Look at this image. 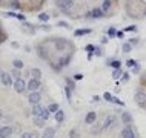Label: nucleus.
<instances>
[{"mask_svg": "<svg viewBox=\"0 0 146 138\" xmlns=\"http://www.w3.org/2000/svg\"><path fill=\"white\" fill-rule=\"evenodd\" d=\"M54 49L58 52H65V51H74V45L66 38H54L52 40Z\"/></svg>", "mask_w": 146, "mask_h": 138, "instance_id": "f257e3e1", "label": "nucleus"}, {"mask_svg": "<svg viewBox=\"0 0 146 138\" xmlns=\"http://www.w3.org/2000/svg\"><path fill=\"white\" fill-rule=\"evenodd\" d=\"M40 100H42V95H40V92H29V95H28V103L29 104H40Z\"/></svg>", "mask_w": 146, "mask_h": 138, "instance_id": "6e6552de", "label": "nucleus"}, {"mask_svg": "<svg viewBox=\"0 0 146 138\" xmlns=\"http://www.w3.org/2000/svg\"><path fill=\"white\" fill-rule=\"evenodd\" d=\"M129 43H131L132 46H137V45H139V38H131V40H129Z\"/></svg>", "mask_w": 146, "mask_h": 138, "instance_id": "8fccbe9b", "label": "nucleus"}, {"mask_svg": "<svg viewBox=\"0 0 146 138\" xmlns=\"http://www.w3.org/2000/svg\"><path fill=\"white\" fill-rule=\"evenodd\" d=\"M121 51H123V52H126V54H128V52H131V51H132V45H131L129 42L123 43V45H121Z\"/></svg>", "mask_w": 146, "mask_h": 138, "instance_id": "c85d7f7f", "label": "nucleus"}, {"mask_svg": "<svg viewBox=\"0 0 146 138\" xmlns=\"http://www.w3.org/2000/svg\"><path fill=\"white\" fill-rule=\"evenodd\" d=\"M0 31H2V29H0Z\"/></svg>", "mask_w": 146, "mask_h": 138, "instance_id": "680f3d73", "label": "nucleus"}, {"mask_svg": "<svg viewBox=\"0 0 146 138\" xmlns=\"http://www.w3.org/2000/svg\"><path fill=\"white\" fill-rule=\"evenodd\" d=\"M51 117V112H49V109L48 108H43L42 109V115H40V118H42V120H48V118Z\"/></svg>", "mask_w": 146, "mask_h": 138, "instance_id": "cd10ccee", "label": "nucleus"}, {"mask_svg": "<svg viewBox=\"0 0 146 138\" xmlns=\"http://www.w3.org/2000/svg\"><path fill=\"white\" fill-rule=\"evenodd\" d=\"M135 65H139V61H137V60H128V61H126V66H128V68H131V69Z\"/></svg>", "mask_w": 146, "mask_h": 138, "instance_id": "58836bf2", "label": "nucleus"}, {"mask_svg": "<svg viewBox=\"0 0 146 138\" xmlns=\"http://www.w3.org/2000/svg\"><path fill=\"white\" fill-rule=\"evenodd\" d=\"M112 98H114L112 94H109V92H105L103 94V100L105 101H112Z\"/></svg>", "mask_w": 146, "mask_h": 138, "instance_id": "4c0bfd02", "label": "nucleus"}, {"mask_svg": "<svg viewBox=\"0 0 146 138\" xmlns=\"http://www.w3.org/2000/svg\"><path fill=\"white\" fill-rule=\"evenodd\" d=\"M43 2H45V0H29V3L31 5H33V8L35 11H38L42 8V5H43Z\"/></svg>", "mask_w": 146, "mask_h": 138, "instance_id": "412c9836", "label": "nucleus"}, {"mask_svg": "<svg viewBox=\"0 0 146 138\" xmlns=\"http://www.w3.org/2000/svg\"><path fill=\"white\" fill-rule=\"evenodd\" d=\"M65 81H66V86H69L71 89H74V88H76V83H74V80H72V78L66 77V78H65Z\"/></svg>", "mask_w": 146, "mask_h": 138, "instance_id": "473e14b6", "label": "nucleus"}, {"mask_svg": "<svg viewBox=\"0 0 146 138\" xmlns=\"http://www.w3.org/2000/svg\"><path fill=\"white\" fill-rule=\"evenodd\" d=\"M125 31H126V32H132V31L135 32V31H137V26H135V25H131V26L125 28Z\"/></svg>", "mask_w": 146, "mask_h": 138, "instance_id": "79ce46f5", "label": "nucleus"}, {"mask_svg": "<svg viewBox=\"0 0 146 138\" xmlns=\"http://www.w3.org/2000/svg\"><path fill=\"white\" fill-rule=\"evenodd\" d=\"M139 72H140V65H135L132 68V74H139Z\"/></svg>", "mask_w": 146, "mask_h": 138, "instance_id": "09e8293b", "label": "nucleus"}, {"mask_svg": "<svg viewBox=\"0 0 146 138\" xmlns=\"http://www.w3.org/2000/svg\"><path fill=\"white\" fill-rule=\"evenodd\" d=\"M115 121H117L115 115H106V117H105V120H103V123H102V132L112 129V127H114V124H115Z\"/></svg>", "mask_w": 146, "mask_h": 138, "instance_id": "7ed1b4c3", "label": "nucleus"}, {"mask_svg": "<svg viewBox=\"0 0 146 138\" xmlns=\"http://www.w3.org/2000/svg\"><path fill=\"white\" fill-rule=\"evenodd\" d=\"M13 86H14V89H15V92H17V94H23L26 89H28V83L23 80V78H19V80H15Z\"/></svg>", "mask_w": 146, "mask_h": 138, "instance_id": "39448f33", "label": "nucleus"}, {"mask_svg": "<svg viewBox=\"0 0 146 138\" xmlns=\"http://www.w3.org/2000/svg\"><path fill=\"white\" fill-rule=\"evenodd\" d=\"M121 121H123L126 126L131 124V123H132V115H131L129 112H123V114H121Z\"/></svg>", "mask_w": 146, "mask_h": 138, "instance_id": "f3484780", "label": "nucleus"}, {"mask_svg": "<svg viewBox=\"0 0 146 138\" xmlns=\"http://www.w3.org/2000/svg\"><path fill=\"white\" fill-rule=\"evenodd\" d=\"M106 34H108L109 37H115V35H117V31H115V28H108V31H106Z\"/></svg>", "mask_w": 146, "mask_h": 138, "instance_id": "e433bc0d", "label": "nucleus"}, {"mask_svg": "<svg viewBox=\"0 0 146 138\" xmlns=\"http://www.w3.org/2000/svg\"><path fill=\"white\" fill-rule=\"evenodd\" d=\"M54 135H56V129L54 127H46L43 131V138H54Z\"/></svg>", "mask_w": 146, "mask_h": 138, "instance_id": "dca6fc26", "label": "nucleus"}, {"mask_svg": "<svg viewBox=\"0 0 146 138\" xmlns=\"http://www.w3.org/2000/svg\"><path fill=\"white\" fill-rule=\"evenodd\" d=\"M54 117H56V121H57L58 124H62L63 121H65V112H63L62 109H58L57 112L54 114Z\"/></svg>", "mask_w": 146, "mask_h": 138, "instance_id": "2eb2a0df", "label": "nucleus"}, {"mask_svg": "<svg viewBox=\"0 0 146 138\" xmlns=\"http://www.w3.org/2000/svg\"><path fill=\"white\" fill-rule=\"evenodd\" d=\"M121 75H123V72H121V69H114L112 71V78H115V80H118Z\"/></svg>", "mask_w": 146, "mask_h": 138, "instance_id": "2f4dec72", "label": "nucleus"}, {"mask_svg": "<svg viewBox=\"0 0 146 138\" xmlns=\"http://www.w3.org/2000/svg\"><path fill=\"white\" fill-rule=\"evenodd\" d=\"M72 55H74V51H69V52H66L65 55H60V58H58L57 65L60 66V68H65V66H68L69 61H71V58H72Z\"/></svg>", "mask_w": 146, "mask_h": 138, "instance_id": "423d86ee", "label": "nucleus"}, {"mask_svg": "<svg viewBox=\"0 0 146 138\" xmlns=\"http://www.w3.org/2000/svg\"><path fill=\"white\" fill-rule=\"evenodd\" d=\"M92 101H94V103H97V101H100V97H98V95H94V97H92Z\"/></svg>", "mask_w": 146, "mask_h": 138, "instance_id": "4d7b16f0", "label": "nucleus"}, {"mask_svg": "<svg viewBox=\"0 0 146 138\" xmlns=\"http://www.w3.org/2000/svg\"><path fill=\"white\" fill-rule=\"evenodd\" d=\"M35 51H37V55L42 58V60H49L48 51L45 49V46H43V45H37V46H35Z\"/></svg>", "mask_w": 146, "mask_h": 138, "instance_id": "f8f14e48", "label": "nucleus"}, {"mask_svg": "<svg viewBox=\"0 0 146 138\" xmlns=\"http://www.w3.org/2000/svg\"><path fill=\"white\" fill-rule=\"evenodd\" d=\"M115 37L123 38V37H125V31H117V35H115Z\"/></svg>", "mask_w": 146, "mask_h": 138, "instance_id": "603ef678", "label": "nucleus"}, {"mask_svg": "<svg viewBox=\"0 0 146 138\" xmlns=\"http://www.w3.org/2000/svg\"><path fill=\"white\" fill-rule=\"evenodd\" d=\"M86 34H91L89 28H86V29H76V31H74V35H76V37H82V35H86Z\"/></svg>", "mask_w": 146, "mask_h": 138, "instance_id": "5701e85b", "label": "nucleus"}, {"mask_svg": "<svg viewBox=\"0 0 146 138\" xmlns=\"http://www.w3.org/2000/svg\"><path fill=\"white\" fill-rule=\"evenodd\" d=\"M111 5H112V0H105L103 5H102V11L106 14V13L109 11V8H111Z\"/></svg>", "mask_w": 146, "mask_h": 138, "instance_id": "a878e982", "label": "nucleus"}, {"mask_svg": "<svg viewBox=\"0 0 146 138\" xmlns=\"http://www.w3.org/2000/svg\"><path fill=\"white\" fill-rule=\"evenodd\" d=\"M129 78H131V75H129V72H123V75H121V81L123 83H128Z\"/></svg>", "mask_w": 146, "mask_h": 138, "instance_id": "ea45409f", "label": "nucleus"}, {"mask_svg": "<svg viewBox=\"0 0 146 138\" xmlns=\"http://www.w3.org/2000/svg\"><path fill=\"white\" fill-rule=\"evenodd\" d=\"M8 5H9L11 9H15V11L22 9V3L19 2V0H9V2H8Z\"/></svg>", "mask_w": 146, "mask_h": 138, "instance_id": "6ab92c4d", "label": "nucleus"}, {"mask_svg": "<svg viewBox=\"0 0 146 138\" xmlns=\"http://www.w3.org/2000/svg\"><path fill=\"white\" fill-rule=\"evenodd\" d=\"M13 65H14V69H23V66H25V63H23V60H19V58H15V60H13Z\"/></svg>", "mask_w": 146, "mask_h": 138, "instance_id": "393cba45", "label": "nucleus"}, {"mask_svg": "<svg viewBox=\"0 0 146 138\" xmlns=\"http://www.w3.org/2000/svg\"><path fill=\"white\" fill-rule=\"evenodd\" d=\"M108 65L111 66L112 69H121V61H118V60H109Z\"/></svg>", "mask_w": 146, "mask_h": 138, "instance_id": "b1692460", "label": "nucleus"}, {"mask_svg": "<svg viewBox=\"0 0 146 138\" xmlns=\"http://www.w3.org/2000/svg\"><path fill=\"white\" fill-rule=\"evenodd\" d=\"M112 103H115V104H118V106H125V103L120 100V98H117V97H114L112 98Z\"/></svg>", "mask_w": 146, "mask_h": 138, "instance_id": "37998d69", "label": "nucleus"}, {"mask_svg": "<svg viewBox=\"0 0 146 138\" xmlns=\"http://www.w3.org/2000/svg\"><path fill=\"white\" fill-rule=\"evenodd\" d=\"M2 2H3V0H0V5H2Z\"/></svg>", "mask_w": 146, "mask_h": 138, "instance_id": "052dcab7", "label": "nucleus"}, {"mask_svg": "<svg viewBox=\"0 0 146 138\" xmlns=\"http://www.w3.org/2000/svg\"><path fill=\"white\" fill-rule=\"evenodd\" d=\"M65 95L68 98L69 103H72V89H71L69 86H65Z\"/></svg>", "mask_w": 146, "mask_h": 138, "instance_id": "bb28decb", "label": "nucleus"}, {"mask_svg": "<svg viewBox=\"0 0 146 138\" xmlns=\"http://www.w3.org/2000/svg\"><path fill=\"white\" fill-rule=\"evenodd\" d=\"M134 101L140 106V108L146 109V92L141 89H137L135 94H134Z\"/></svg>", "mask_w": 146, "mask_h": 138, "instance_id": "f03ea898", "label": "nucleus"}, {"mask_svg": "<svg viewBox=\"0 0 146 138\" xmlns=\"http://www.w3.org/2000/svg\"><path fill=\"white\" fill-rule=\"evenodd\" d=\"M38 20H40V22H48L49 20V15L46 13H40V14H38Z\"/></svg>", "mask_w": 146, "mask_h": 138, "instance_id": "c9c22d12", "label": "nucleus"}, {"mask_svg": "<svg viewBox=\"0 0 146 138\" xmlns=\"http://www.w3.org/2000/svg\"><path fill=\"white\" fill-rule=\"evenodd\" d=\"M42 106L40 104H35V106H33V117L35 118V117H40L42 115Z\"/></svg>", "mask_w": 146, "mask_h": 138, "instance_id": "4be33fe9", "label": "nucleus"}, {"mask_svg": "<svg viewBox=\"0 0 146 138\" xmlns=\"http://www.w3.org/2000/svg\"><path fill=\"white\" fill-rule=\"evenodd\" d=\"M0 80H2V83H3L5 86H11V85H14V81H15V80H13L11 74L3 72V71H0Z\"/></svg>", "mask_w": 146, "mask_h": 138, "instance_id": "1a4fd4ad", "label": "nucleus"}, {"mask_svg": "<svg viewBox=\"0 0 146 138\" xmlns=\"http://www.w3.org/2000/svg\"><path fill=\"white\" fill-rule=\"evenodd\" d=\"M42 88V83L40 80H35V78H31V80L28 81V90L29 92H37L38 89Z\"/></svg>", "mask_w": 146, "mask_h": 138, "instance_id": "9d476101", "label": "nucleus"}, {"mask_svg": "<svg viewBox=\"0 0 146 138\" xmlns=\"http://www.w3.org/2000/svg\"><path fill=\"white\" fill-rule=\"evenodd\" d=\"M20 138H33V133L31 132H23Z\"/></svg>", "mask_w": 146, "mask_h": 138, "instance_id": "49530a36", "label": "nucleus"}, {"mask_svg": "<svg viewBox=\"0 0 146 138\" xmlns=\"http://www.w3.org/2000/svg\"><path fill=\"white\" fill-rule=\"evenodd\" d=\"M56 5L63 13H69V9L74 6V0H56Z\"/></svg>", "mask_w": 146, "mask_h": 138, "instance_id": "20e7f679", "label": "nucleus"}, {"mask_svg": "<svg viewBox=\"0 0 146 138\" xmlns=\"http://www.w3.org/2000/svg\"><path fill=\"white\" fill-rule=\"evenodd\" d=\"M140 83H141V86H146V72L141 75V78H140Z\"/></svg>", "mask_w": 146, "mask_h": 138, "instance_id": "de8ad7c7", "label": "nucleus"}, {"mask_svg": "<svg viewBox=\"0 0 146 138\" xmlns=\"http://www.w3.org/2000/svg\"><path fill=\"white\" fill-rule=\"evenodd\" d=\"M17 18H19L20 22H25V20H26V17H25L23 14H17Z\"/></svg>", "mask_w": 146, "mask_h": 138, "instance_id": "5fc2aeb1", "label": "nucleus"}, {"mask_svg": "<svg viewBox=\"0 0 146 138\" xmlns=\"http://www.w3.org/2000/svg\"><path fill=\"white\" fill-rule=\"evenodd\" d=\"M83 77H85L83 74H76V75H74V80H76V81H78V80H82Z\"/></svg>", "mask_w": 146, "mask_h": 138, "instance_id": "3c124183", "label": "nucleus"}, {"mask_svg": "<svg viewBox=\"0 0 146 138\" xmlns=\"http://www.w3.org/2000/svg\"><path fill=\"white\" fill-rule=\"evenodd\" d=\"M120 137H121V138H137L135 132H134V131H132V127H131V124L125 126V127L121 129V132H120Z\"/></svg>", "mask_w": 146, "mask_h": 138, "instance_id": "0eeeda50", "label": "nucleus"}, {"mask_svg": "<svg viewBox=\"0 0 146 138\" xmlns=\"http://www.w3.org/2000/svg\"><path fill=\"white\" fill-rule=\"evenodd\" d=\"M69 138H80V133H78L77 129H71L69 131Z\"/></svg>", "mask_w": 146, "mask_h": 138, "instance_id": "72a5a7b5", "label": "nucleus"}, {"mask_svg": "<svg viewBox=\"0 0 146 138\" xmlns=\"http://www.w3.org/2000/svg\"><path fill=\"white\" fill-rule=\"evenodd\" d=\"M85 49L88 51V52H94V51H96V46H94V45H88Z\"/></svg>", "mask_w": 146, "mask_h": 138, "instance_id": "c03bdc74", "label": "nucleus"}, {"mask_svg": "<svg viewBox=\"0 0 146 138\" xmlns=\"http://www.w3.org/2000/svg\"><path fill=\"white\" fill-rule=\"evenodd\" d=\"M86 17L88 18H102V17H105V13L102 11V8H94L92 11H89L86 14Z\"/></svg>", "mask_w": 146, "mask_h": 138, "instance_id": "9b49d317", "label": "nucleus"}, {"mask_svg": "<svg viewBox=\"0 0 146 138\" xmlns=\"http://www.w3.org/2000/svg\"><path fill=\"white\" fill-rule=\"evenodd\" d=\"M92 126V127H91V133H92V135H97V133H100L102 132V124L100 123H94V124H91Z\"/></svg>", "mask_w": 146, "mask_h": 138, "instance_id": "aec40b11", "label": "nucleus"}, {"mask_svg": "<svg viewBox=\"0 0 146 138\" xmlns=\"http://www.w3.org/2000/svg\"><path fill=\"white\" fill-rule=\"evenodd\" d=\"M13 135V127L11 126H2L0 127V138H9Z\"/></svg>", "mask_w": 146, "mask_h": 138, "instance_id": "4468645a", "label": "nucleus"}, {"mask_svg": "<svg viewBox=\"0 0 146 138\" xmlns=\"http://www.w3.org/2000/svg\"><path fill=\"white\" fill-rule=\"evenodd\" d=\"M94 54H96L97 57H100V55H102V49H100V48H96V51H94Z\"/></svg>", "mask_w": 146, "mask_h": 138, "instance_id": "6e6d98bb", "label": "nucleus"}, {"mask_svg": "<svg viewBox=\"0 0 146 138\" xmlns=\"http://www.w3.org/2000/svg\"><path fill=\"white\" fill-rule=\"evenodd\" d=\"M34 124L37 126V127H43V124H45V120H42L40 117H35V118H34Z\"/></svg>", "mask_w": 146, "mask_h": 138, "instance_id": "c756f323", "label": "nucleus"}, {"mask_svg": "<svg viewBox=\"0 0 146 138\" xmlns=\"http://www.w3.org/2000/svg\"><path fill=\"white\" fill-rule=\"evenodd\" d=\"M48 109H49V112H51V114H56L60 108H58V104H57V103H51V104L48 106Z\"/></svg>", "mask_w": 146, "mask_h": 138, "instance_id": "7c9ffc66", "label": "nucleus"}, {"mask_svg": "<svg viewBox=\"0 0 146 138\" xmlns=\"http://www.w3.org/2000/svg\"><path fill=\"white\" fill-rule=\"evenodd\" d=\"M29 74H31V77H33V78H35V80H40V78H42V71L38 68H33L29 71Z\"/></svg>", "mask_w": 146, "mask_h": 138, "instance_id": "a211bd4d", "label": "nucleus"}, {"mask_svg": "<svg viewBox=\"0 0 146 138\" xmlns=\"http://www.w3.org/2000/svg\"><path fill=\"white\" fill-rule=\"evenodd\" d=\"M58 26H62V28H69V23H68V22L60 20V22H58Z\"/></svg>", "mask_w": 146, "mask_h": 138, "instance_id": "a18cd8bd", "label": "nucleus"}, {"mask_svg": "<svg viewBox=\"0 0 146 138\" xmlns=\"http://www.w3.org/2000/svg\"><path fill=\"white\" fill-rule=\"evenodd\" d=\"M3 117V112H2V109H0V118H2Z\"/></svg>", "mask_w": 146, "mask_h": 138, "instance_id": "13d9d810", "label": "nucleus"}, {"mask_svg": "<svg viewBox=\"0 0 146 138\" xmlns=\"http://www.w3.org/2000/svg\"><path fill=\"white\" fill-rule=\"evenodd\" d=\"M143 15H146V8H145V11H143Z\"/></svg>", "mask_w": 146, "mask_h": 138, "instance_id": "bf43d9fd", "label": "nucleus"}, {"mask_svg": "<svg viewBox=\"0 0 146 138\" xmlns=\"http://www.w3.org/2000/svg\"><path fill=\"white\" fill-rule=\"evenodd\" d=\"M96 121H97V112H94V110H91V112H88V114H86V115H85V123L86 124H94V123H96Z\"/></svg>", "mask_w": 146, "mask_h": 138, "instance_id": "ddd939ff", "label": "nucleus"}, {"mask_svg": "<svg viewBox=\"0 0 146 138\" xmlns=\"http://www.w3.org/2000/svg\"><path fill=\"white\" fill-rule=\"evenodd\" d=\"M3 15H6V17H14V18H17V13H14V11H8V13H3Z\"/></svg>", "mask_w": 146, "mask_h": 138, "instance_id": "a19ab883", "label": "nucleus"}, {"mask_svg": "<svg viewBox=\"0 0 146 138\" xmlns=\"http://www.w3.org/2000/svg\"><path fill=\"white\" fill-rule=\"evenodd\" d=\"M11 77H14L15 80L22 78V75H20V71H19V69H13V71H11Z\"/></svg>", "mask_w": 146, "mask_h": 138, "instance_id": "f704fd0d", "label": "nucleus"}, {"mask_svg": "<svg viewBox=\"0 0 146 138\" xmlns=\"http://www.w3.org/2000/svg\"><path fill=\"white\" fill-rule=\"evenodd\" d=\"M5 40H6V34H3L2 31H0V43H2V42H5Z\"/></svg>", "mask_w": 146, "mask_h": 138, "instance_id": "864d4df0", "label": "nucleus"}]
</instances>
